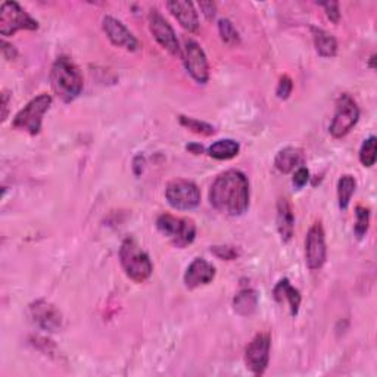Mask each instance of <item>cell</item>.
I'll use <instances>...</instances> for the list:
<instances>
[{"label": "cell", "instance_id": "cell-4", "mask_svg": "<svg viewBox=\"0 0 377 377\" xmlns=\"http://www.w3.org/2000/svg\"><path fill=\"white\" fill-rule=\"evenodd\" d=\"M52 105V96L42 93L37 97L31 99L26 106L14 118V128L27 131L28 135L35 136L39 135L42 130V121L43 115L49 111V108Z\"/></svg>", "mask_w": 377, "mask_h": 377}, {"label": "cell", "instance_id": "cell-13", "mask_svg": "<svg viewBox=\"0 0 377 377\" xmlns=\"http://www.w3.org/2000/svg\"><path fill=\"white\" fill-rule=\"evenodd\" d=\"M30 314L33 321L37 324L42 330L53 333L58 332L60 326H62V314H60L59 310L52 305L51 302L44 299H39L31 303Z\"/></svg>", "mask_w": 377, "mask_h": 377}, {"label": "cell", "instance_id": "cell-2", "mask_svg": "<svg viewBox=\"0 0 377 377\" xmlns=\"http://www.w3.org/2000/svg\"><path fill=\"white\" fill-rule=\"evenodd\" d=\"M51 84L53 92L65 103L76 101L83 92V76L80 68L67 56H59L51 71Z\"/></svg>", "mask_w": 377, "mask_h": 377}, {"label": "cell", "instance_id": "cell-22", "mask_svg": "<svg viewBox=\"0 0 377 377\" xmlns=\"http://www.w3.org/2000/svg\"><path fill=\"white\" fill-rule=\"evenodd\" d=\"M240 151V144L233 139H223L217 140L208 148V153L214 160L227 161L235 158Z\"/></svg>", "mask_w": 377, "mask_h": 377}, {"label": "cell", "instance_id": "cell-19", "mask_svg": "<svg viewBox=\"0 0 377 377\" xmlns=\"http://www.w3.org/2000/svg\"><path fill=\"white\" fill-rule=\"evenodd\" d=\"M302 164H303V152L298 148H292V146H287V148L282 149L277 153L274 160L276 168L283 174L292 173L294 169L302 167Z\"/></svg>", "mask_w": 377, "mask_h": 377}, {"label": "cell", "instance_id": "cell-8", "mask_svg": "<svg viewBox=\"0 0 377 377\" xmlns=\"http://www.w3.org/2000/svg\"><path fill=\"white\" fill-rule=\"evenodd\" d=\"M360 119V108L349 94H342L337 99L336 111L330 123V135L335 139H342L354 128Z\"/></svg>", "mask_w": 377, "mask_h": 377}, {"label": "cell", "instance_id": "cell-15", "mask_svg": "<svg viewBox=\"0 0 377 377\" xmlns=\"http://www.w3.org/2000/svg\"><path fill=\"white\" fill-rule=\"evenodd\" d=\"M215 278V267L205 258H194L185 273V285L187 289L210 285Z\"/></svg>", "mask_w": 377, "mask_h": 377}, {"label": "cell", "instance_id": "cell-28", "mask_svg": "<svg viewBox=\"0 0 377 377\" xmlns=\"http://www.w3.org/2000/svg\"><path fill=\"white\" fill-rule=\"evenodd\" d=\"M211 252L218 257L220 260H226V261H233L236 258H239V249L235 246H212Z\"/></svg>", "mask_w": 377, "mask_h": 377}, {"label": "cell", "instance_id": "cell-30", "mask_svg": "<svg viewBox=\"0 0 377 377\" xmlns=\"http://www.w3.org/2000/svg\"><path fill=\"white\" fill-rule=\"evenodd\" d=\"M308 180H310V171H308V168H305L303 165L296 168L294 178H292V181H294V186L296 189H302L308 183Z\"/></svg>", "mask_w": 377, "mask_h": 377}, {"label": "cell", "instance_id": "cell-11", "mask_svg": "<svg viewBox=\"0 0 377 377\" xmlns=\"http://www.w3.org/2000/svg\"><path fill=\"white\" fill-rule=\"evenodd\" d=\"M270 348L271 339L269 333L257 335L246 346L245 364L255 376H261L267 370L270 361Z\"/></svg>", "mask_w": 377, "mask_h": 377}, {"label": "cell", "instance_id": "cell-25", "mask_svg": "<svg viewBox=\"0 0 377 377\" xmlns=\"http://www.w3.org/2000/svg\"><path fill=\"white\" fill-rule=\"evenodd\" d=\"M376 153H377V139L370 136L367 140H364L361 149H360V161L364 167H373L376 162Z\"/></svg>", "mask_w": 377, "mask_h": 377}, {"label": "cell", "instance_id": "cell-14", "mask_svg": "<svg viewBox=\"0 0 377 377\" xmlns=\"http://www.w3.org/2000/svg\"><path fill=\"white\" fill-rule=\"evenodd\" d=\"M102 27H103L105 34L108 35V39L111 40V43L114 46L124 47L130 52L139 51V47H140L139 40L135 37V34H133L119 19H117L111 15H106L102 21Z\"/></svg>", "mask_w": 377, "mask_h": 377}, {"label": "cell", "instance_id": "cell-35", "mask_svg": "<svg viewBox=\"0 0 377 377\" xmlns=\"http://www.w3.org/2000/svg\"><path fill=\"white\" fill-rule=\"evenodd\" d=\"M187 151H190L194 155H199V153L203 152V148H202L201 144H194L193 143V144H187Z\"/></svg>", "mask_w": 377, "mask_h": 377}, {"label": "cell", "instance_id": "cell-12", "mask_svg": "<svg viewBox=\"0 0 377 377\" xmlns=\"http://www.w3.org/2000/svg\"><path fill=\"white\" fill-rule=\"evenodd\" d=\"M327 258L324 228L321 223H315L307 235L305 261L310 270H320Z\"/></svg>", "mask_w": 377, "mask_h": 377}, {"label": "cell", "instance_id": "cell-16", "mask_svg": "<svg viewBox=\"0 0 377 377\" xmlns=\"http://www.w3.org/2000/svg\"><path fill=\"white\" fill-rule=\"evenodd\" d=\"M167 8L185 30L189 33H196L199 30L198 12L192 2H178V0H174V2H168Z\"/></svg>", "mask_w": 377, "mask_h": 377}, {"label": "cell", "instance_id": "cell-31", "mask_svg": "<svg viewBox=\"0 0 377 377\" xmlns=\"http://www.w3.org/2000/svg\"><path fill=\"white\" fill-rule=\"evenodd\" d=\"M320 6L324 8L327 18H329L333 24H337V22H339V19H340L339 3H336V2H326V3H320Z\"/></svg>", "mask_w": 377, "mask_h": 377}, {"label": "cell", "instance_id": "cell-34", "mask_svg": "<svg viewBox=\"0 0 377 377\" xmlns=\"http://www.w3.org/2000/svg\"><path fill=\"white\" fill-rule=\"evenodd\" d=\"M8 101H9V94H8V92H3V94H2V108H3L2 121H5L8 117Z\"/></svg>", "mask_w": 377, "mask_h": 377}, {"label": "cell", "instance_id": "cell-20", "mask_svg": "<svg viewBox=\"0 0 377 377\" xmlns=\"http://www.w3.org/2000/svg\"><path fill=\"white\" fill-rule=\"evenodd\" d=\"M312 39H314V46L315 51L321 56V58H333L337 53V42L333 37L330 33H327L323 28L319 27H312Z\"/></svg>", "mask_w": 377, "mask_h": 377}, {"label": "cell", "instance_id": "cell-21", "mask_svg": "<svg viewBox=\"0 0 377 377\" xmlns=\"http://www.w3.org/2000/svg\"><path fill=\"white\" fill-rule=\"evenodd\" d=\"M258 307V294L253 289H242L233 299V308L239 315L249 317Z\"/></svg>", "mask_w": 377, "mask_h": 377}, {"label": "cell", "instance_id": "cell-9", "mask_svg": "<svg viewBox=\"0 0 377 377\" xmlns=\"http://www.w3.org/2000/svg\"><path fill=\"white\" fill-rule=\"evenodd\" d=\"M181 59L192 78L199 83L206 84L210 80V64L203 49L192 39L185 40V46L181 47Z\"/></svg>", "mask_w": 377, "mask_h": 377}, {"label": "cell", "instance_id": "cell-18", "mask_svg": "<svg viewBox=\"0 0 377 377\" xmlns=\"http://www.w3.org/2000/svg\"><path fill=\"white\" fill-rule=\"evenodd\" d=\"M273 294L277 302L287 301L290 314L295 317V315L299 312V307H301V294L298 289H295L290 285L289 278H282V280L276 285Z\"/></svg>", "mask_w": 377, "mask_h": 377}, {"label": "cell", "instance_id": "cell-17", "mask_svg": "<svg viewBox=\"0 0 377 377\" xmlns=\"http://www.w3.org/2000/svg\"><path fill=\"white\" fill-rule=\"evenodd\" d=\"M277 230L283 242H289L295 232V214L286 198H280L277 202Z\"/></svg>", "mask_w": 377, "mask_h": 377}, {"label": "cell", "instance_id": "cell-24", "mask_svg": "<svg viewBox=\"0 0 377 377\" xmlns=\"http://www.w3.org/2000/svg\"><path fill=\"white\" fill-rule=\"evenodd\" d=\"M178 119H180V124H181V126H185V127L189 128L190 131L196 133V135L212 136L214 133H215V128H214L211 124L205 123V121H199V119H196V118L185 117V115H181Z\"/></svg>", "mask_w": 377, "mask_h": 377}, {"label": "cell", "instance_id": "cell-33", "mask_svg": "<svg viewBox=\"0 0 377 377\" xmlns=\"http://www.w3.org/2000/svg\"><path fill=\"white\" fill-rule=\"evenodd\" d=\"M2 52H3V56L8 59V60H12V59H15L17 58V51H15V47L6 43L5 40L2 42Z\"/></svg>", "mask_w": 377, "mask_h": 377}, {"label": "cell", "instance_id": "cell-23", "mask_svg": "<svg viewBox=\"0 0 377 377\" xmlns=\"http://www.w3.org/2000/svg\"><path fill=\"white\" fill-rule=\"evenodd\" d=\"M355 189H357V181L352 176L345 174L339 178V181H337V201H339V208L342 211L348 210L351 199L355 193Z\"/></svg>", "mask_w": 377, "mask_h": 377}, {"label": "cell", "instance_id": "cell-10", "mask_svg": "<svg viewBox=\"0 0 377 377\" xmlns=\"http://www.w3.org/2000/svg\"><path fill=\"white\" fill-rule=\"evenodd\" d=\"M148 19H149V28L155 40L160 43L168 53L181 58V46L178 43V39H177L174 28L171 27V24H169L161 15V12L155 8L149 10Z\"/></svg>", "mask_w": 377, "mask_h": 377}, {"label": "cell", "instance_id": "cell-1", "mask_svg": "<svg viewBox=\"0 0 377 377\" xmlns=\"http://www.w3.org/2000/svg\"><path fill=\"white\" fill-rule=\"evenodd\" d=\"M210 201L217 211L242 215L249 206V181L239 169H228L218 176L210 189Z\"/></svg>", "mask_w": 377, "mask_h": 377}, {"label": "cell", "instance_id": "cell-5", "mask_svg": "<svg viewBox=\"0 0 377 377\" xmlns=\"http://www.w3.org/2000/svg\"><path fill=\"white\" fill-rule=\"evenodd\" d=\"M156 227L178 248L190 245L194 237H196V226L189 218L162 214L158 217Z\"/></svg>", "mask_w": 377, "mask_h": 377}, {"label": "cell", "instance_id": "cell-6", "mask_svg": "<svg viewBox=\"0 0 377 377\" xmlns=\"http://www.w3.org/2000/svg\"><path fill=\"white\" fill-rule=\"evenodd\" d=\"M37 28L39 22L31 18L17 2H3L0 6V33L5 37L14 35L19 30L34 31Z\"/></svg>", "mask_w": 377, "mask_h": 377}, {"label": "cell", "instance_id": "cell-29", "mask_svg": "<svg viewBox=\"0 0 377 377\" xmlns=\"http://www.w3.org/2000/svg\"><path fill=\"white\" fill-rule=\"evenodd\" d=\"M292 89H294V83H292L290 77L289 76H282L280 80H278L276 94H277L278 99L285 101V99H287V97L290 96Z\"/></svg>", "mask_w": 377, "mask_h": 377}, {"label": "cell", "instance_id": "cell-7", "mask_svg": "<svg viewBox=\"0 0 377 377\" xmlns=\"http://www.w3.org/2000/svg\"><path fill=\"white\" fill-rule=\"evenodd\" d=\"M165 198L174 210L189 211L201 203V192L193 181L177 178L167 185Z\"/></svg>", "mask_w": 377, "mask_h": 377}, {"label": "cell", "instance_id": "cell-27", "mask_svg": "<svg viewBox=\"0 0 377 377\" xmlns=\"http://www.w3.org/2000/svg\"><path fill=\"white\" fill-rule=\"evenodd\" d=\"M355 215H357V223L354 227L355 236L358 239H362L369 232V226H370V210L366 208V206L358 205L355 208Z\"/></svg>", "mask_w": 377, "mask_h": 377}, {"label": "cell", "instance_id": "cell-3", "mask_svg": "<svg viewBox=\"0 0 377 377\" xmlns=\"http://www.w3.org/2000/svg\"><path fill=\"white\" fill-rule=\"evenodd\" d=\"M119 261L126 276L133 282L143 283L152 276L153 265L149 255L140 248L139 243L133 237H127L121 245Z\"/></svg>", "mask_w": 377, "mask_h": 377}, {"label": "cell", "instance_id": "cell-26", "mask_svg": "<svg viewBox=\"0 0 377 377\" xmlns=\"http://www.w3.org/2000/svg\"><path fill=\"white\" fill-rule=\"evenodd\" d=\"M218 31H220L221 40H223L226 44H228V46L239 44V42H240L239 33H237V30L235 28L233 22L230 21V19H227V18L220 19V22H218Z\"/></svg>", "mask_w": 377, "mask_h": 377}, {"label": "cell", "instance_id": "cell-32", "mask_svg": "<svg viewBox=\"0 0 377 377\" xmlns=\"http://www.w3.org/2000/svg\"><path fill=\"white\" fill-rule=\"evenodd\" d=\"M199 8L202 10V14L208 18V19H212L215 18V14H217V5L214 2H202L199 3Z\"/></svg>", "mask_w": 377, "mask_h": 377}]
</instances>
